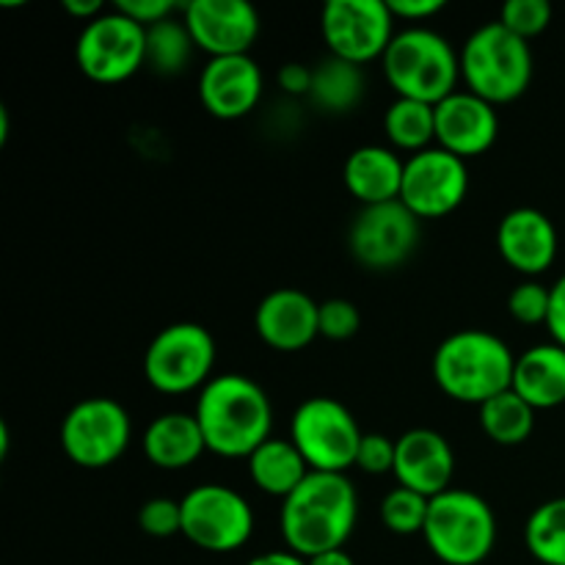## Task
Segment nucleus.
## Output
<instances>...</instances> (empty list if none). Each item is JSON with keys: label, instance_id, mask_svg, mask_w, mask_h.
Returning <instances> with one entry per match:
<instances>
[{"label": "nucleus", "instance_id": "nucleus-27", "mask_svg": "<svg viewBox=\"0 0 565 565\" xmlns=\"http://www.w3.org/2000/svg\"><path fill=\"white\" fill-rule=\"evenodd\" d=\"M480 428L494 445L519 447L533 436L535 408L508 390L480 406Z\"/></svg>", "mask_w": 565, "mask_h": 565}, {"label": "nucleus", "instance_id": "nucleus-8", "mask_svg": "<svg viewBox=\"0 0 565 565\" xmlns=\"http://www.w3.org/2000/svg\"><path fill=\"white\" fill-rule=\"evenodd\" d=\"M362 439L364 434L351 408L334 397H309L292 414L290 441L312 472L345 475L356 467Z\"/></svg>", "mask_w": 565, "mask_h": 565}, {"label": "nucleus", "instance_id": "nucleus-37", "mask_svg": "<svg viewBox=\"0 0 565 565\" xmlns=\"http://www.w3.org/2000/svg\"><path fill=\"white\" fill-rule=\"evenodd\" d=\"M276 81H279L281 92L290 94V97H309V92H312V66L290 61V64L281 66Z\"/></svg>", "mask_w": 565, "mask_h": 565}, {"label": "nucleus", "instance_id": "nucleus-36", "mask_svg": "<svg viewBox=\"0 0 565 565\" xmlns=\"http://www.w3.org/2000/svg\"><path fill=\"white\" fill-rule=\"evenodd\" d=\"M116 9H119L121 14L130 17V20H136L138 25L152 28L158 25V22L174 17L180 3H177V0H119Z\"/></svg>", "mask_w": 565, "mask_h": 565}, {"label": "nucleus", "instance_id": "nucleus-16", "mask_svg": "<svg viewBox=\"0 0 565 565\" xmlns=\"http://www.w3.org/2000/svg\"><path fill=\"white\" fill-rule=\"evenodd\" d=\"M199 99L215 119H243L263 99V70L252 55L210 58L199 75Z\"/></svg>", "mask_w": 565, "mask_h": 565}, {"label": "nucleus", "instance_id": "nucleus-26", "mask_svg": "<svg viewBox=\"0 0 565 565\" xmlns=\"http://www.w3.org/2000/svg\"><path fill=\"white\" fill-rule=\"evenodd\" d=\"M384 132L397 152H425L436 141V105L397 97L384 114Z\"/></svg>", "mask_w": 565, "mask_h": 565}, {"label": "nucleus", "instance_id": "nucleus-39", "mask_svg": "<svg viewBox=\"0 0 565 565\" xmlns=\"http://www.w3.org/2000/svg\"><path fill=\"white\" fill-rule=\"evenodd\" d=\"M546 329H550L552 342L565 348V274L552 285V303L550 318H546Z\"/></svg>", "mask_w": 565, "mask_h": 565}, {"label": "nucleus", "instance_id": "nucleus-7", "mask_svg": "<svg viewBox=\"0 0 565 565\" xmlns=\"http://www.w3.org/2000/svg\"><path fill=\"white\" fill-rule=\"evenodd\" d=\"M215 367V340L202 323H171L152 337L143 353V379L163 395L202 392Z\"/></svg>", "mask_w": 565, "mask_h": 565}, {"label": "nucleus", "instance_id": "nucleus-15", "mask_svg": "<svg viewBox=\"0 0 565 565\" xmlns=\"http://www.w3.org/2000/svg\"><path fill=\"white\" fill-rule=\"evenodd\" d=\"M182 20L210 58L248 55L263 28L259 11L248 0H191L182 6Z\"/></svg>", "mask_w": 565, "mask_h": 565}, {"label": "nucleus", "instance_id": "nucleus-35", "mask_svg": "<svg viewBox=\"0 0 565 565\" xmlns=\"http://www.w3.org/2000/svg\"><path fill=\"white\" fill-rule=\"evenodd\" d=\"M395 439L384 434H364L362 445H359L356 467L367 475H386L395 469Z\"/></svg>", "mask_w": 565, "mask_h": 565}, {"label": "nucleus", "instance_id": "nucleus-31", "mask_svg": "<svg viewBox=\"0 0 565 565\" xmlns=\"http://www.w3.org/2000/svg\"><path fill=\"white\" fill-rule=\"evenodd\" d=\"M497 22H502L508 31L530 42L550 28L552 6L550 0H508Z\"/></svg>", "mask_w": 565, "mask_h": 565}, {"label": "nucleus", "instance_id": "nucleus-6", "mask_svg": "<svg viewBox=\"0 0 565 565\" xmlns=\"http://www.w3.org/2000/svg\"><path fill=\"white\" fill-rule=\"evenodd\" d=\"M423 539L445 565H480L494 552L497 516L475 491L447 489L430 500Z\"/></svg>", "mask_w": 565, "mask_h": 565}, {"label": "nucleus", "instance_id": "nucleus-32", "mask_svg": "<svg viewBox=\"0 0 565 565\" xmlns=\"http://www.w3.org/2000/svg\"><path fill=\"white\" fill-rule=\"evenodd\" d=\"M550 303L552 287L541 285V281L535 279H527L511 290V296H508V312H511L513 320H519L522 326H546Z\"/></svg>", "mask_w": 565, "mask_h": 565}, {"label": "nucleus", "instance_id": "nucleus-9", "mask_svg": "<svg viewBox=\"0 0 565 565\" xmlns=\"http://www.w3.org/2000/svg\"><path fill=\"white\" fill-rule=\"evenodd\" d=\"M130 436V414L114 397H86L61 423V447L81 469L114 467L125 456Z\"/></svg>", "mask_w": 565, "mask_h": 565}, {"label": "nucleus", "instance_id": "nucleus-43", "mask_svg": "<svg viewBox=\"0 0 565 565\" xmlns=\"http://www.w3.org/2000/svg\"><path fill=\"white\" fill-rule=\"evenodd\" d=\"M9 445H11V436H9V423L0 419V461L9 456Z\"/></svg>", "mask_w": 565, "mask_h": 565}, {"label": "nucleus", "instance_id": "nucleus-25", "mask_svg": "<svg viewBox=\"0 0 565 565\" xmlns=\"http://www.w3.org/2000/svg\"><path fill=\"white\" fill-rule=\"evenodd\" d=\"M364 97L362 66L329 55L312 66V92L309 99L326 114H351Z\"/></svg>", "mask_w": 565, "mask_h": 565}, {"label": "nucleus", "instance_id": "nucleus-22", "mask_svg": "<svg viewBox=\"0 0 565 565\" xmlns=\"http://www.w3.org/2000/svg\"><path fill=\"white\" fill-rule=\"evenodd\" d=\"M513 392L535 412L557 408L565 403V348L557 342H541L516 356Z\"/></svg>", "mask_w": 565, "mask_h": 565}, {"label": "nucleus", "instance_id": "nucleus-19", "mask_svg": "<svg viewBox=\"0 0 565 565\" xmlns=\"http://www.w3.org/2000/svg\"><path fill=\"white\" fill-rule=\"evenodd\" d=\"M397 486L412 489L417 494L434 497L445 494L456 475V452L450 441L434 428H414L397 439L395 469Z\"/></svg>", "mask_w": 565, "mask_h": 565}, {"label": "nucleus", "instance_id": "nucleus-29", "mask_svg": "<svg viewBox=\"0 0 565 565\" xmlns=\"http://www.w3.org/2000/svg\"><path fill=\"white\" fill-rule=\"evenodd\" d=\"M524 544L539 563L565 565V497H555L530 513Z\"/></svg>", "mask_w": 565, "mask_h": 565}, {"label": "nucleus", "instance_id": "nucleus-14", "mask_svg": "<svg viewBox=\"0 0 565 565\" xmlns=\"http://www.w3.org/2000/svg\"><path fill=\"white\" fill-rule=\"evenodd\" d=\"M469 193L467 160L447 152L441 147H430L425 152L412 154L403 171L401 202L425 218H445L463 204Z\"/></svg>", "mask_w": 565, "mask_h": 565}, {"label": "nucleus", "instance_id": "nucleus-24", "mask_svg": "<svg viewBox=\"0 0 565 565\" xmlns=\"http://www.w3.org/2000/svg\"><path fill=\"white\" fill-rule=\"evenodd\" d=\"M309 472H312L309 463L303 461L298 447L287 439L270 436L265 445H259L248 456V478H252V483L265 494L279 497V500H287L307 480Z\"/></svg>", "mask_w": 565, "mask_h": 565}, {"label": "nucleus", "instance_id": "nucleus-11", "mask_svg": "<svg viewBox=\"0 0 565 565\" xmlns=\"http://www.w3.org/2000/svg\"><path fill=\"white\" fill-rule=\"evenodd\" d=\"M182 505V535L204 552H235L254 533V511L241 491L202 483L188 491Z\"/></svg>", "mask_w": 565, "mask_h": 565}, {"label": "nucleus", "instance_id": "nucleus-5", "mask_svg": "<svg viewBox=\"0 0 565 565\" xmlns=\"http://www.w3.org/2000/svg\"><path fill=\"white\" fill-rule=\"evenodd\" d=\"M461 81L467 92L491 105H508L522 97L533 83L530 42L508 31L502 22H486L461 50Z\"/></svg>", "mask_w": 565, "mask_h": 565}, {"label": "nucleus", "instance_id": "nucleus-33", "mask_svg": "<svg viewBox=\"0 0 565 565\" xmlns=\"http://www.w3.org/2000/svg\"><path fill=\"white\" fill-rule=\"evenodd\" d=\"M138 527L149 535V539H171V535H182V505L180 500H169V497H152L138 511Z\"/></svg>", "mask_w": 565, "mask_h": 565}, {"label": "nucleus", "instance_id": "nucleus-44", "mask_svg": "<svg viewBox=\"0 0 565 565\" xmlns=\"http://www.w3.org/2000/svg\"><path fill=\"white\" fill-rule=\"evenodd\" d=\"M9 130H11V121H9V110L0 105V147L6 143V138H9Z\"/></svg>", "mask_w": 565, "mask_h": 565}, {"label": "nucleus", "instance_id": "nucleus-41", "mask_svg": "<svg viewBox=\"0 0 565 565\" xmlns=\"http://www.w3.org/2000/svg\"><path fill=\"white\" fill-rule=\"evenodd\" d=\"M246 565H309V563H307V557L285 550V552H265V555L252 557Z\"/></svg>", "mask_w": 565, "mask_h": 565}, {"label": "nucleus", "instance_id": "nucleus-23", "mask_svg": "<svg viewBox=\"0 0 565 565\" xmlns=\"http://www.w3.org/2000/svg\"><path fill=\"white\" fill-rule=\"evenodd\" d=\"M141 447L147 461L166 472L188 469L199 461L202 452H207L196 417L185 412H169L154 417L143 430Z\"/></svg>", "mask_w": 565, "mask_h": 565}, {"label": "nucleus", "instance_id": "nucleus-42", "mask_svg": "<svg viewBox=\"0 0 565 565\" xmlns=\"http://www.w3.org/2000/svg\"><path fill=\"white\" fill-rule=\"evenodd\" d=\"M309 565H356L353 557L348 555L345 550H334V552H323V555H315L307 561Z\"/></svg>", "mask_w": 565, "mask_h": 565}, {"label": "nucleus", "instance_id": "nucleus-28", "mask_svg": "<svg viewBox=\"0 0 565 565\" xmlns=\"http://www.w3.org/2000/svg\"><path fill=\"white\" fill-rule=\"evenodd\" d=\"M193 50H196V42H193L185 20L169 17V20L147 28V66L158 75L171 77L185 72L193 58Z\"/></svg>", "mask_w": 565, "mask_h": 565}, {"label": "nucleus", "instance_id": "nucleus-10", "mask_svg": "<svg viewBox=\"0 0 565 565\" xmlns=\"http://www.w3.org/2000/svg\"><path fill=\"white\" fill-rule=\"evenodd\" d=\"M77 70L94 83H121L147 66V28L119 9L83 25L75 44Z\"/></svg>", "mask_w": 565, "mask_h": 565}, {"label": "nucleus", "instance_id": "nucleus-17", "mask_svg": "<svg viewBox=\"0 0 565 565\" xmlns=\"http://www.w3.org/2000/svg\"><path fill=\"white\" fill-rule=\"evenodd\" d=\"M497 136H500L497 105L486 103L478 94L458 88L436 105V141L461 160L489 152Z\"/></svg>", "mask_w": 565, "mask_h": 565}, {"label": "nucleus", "instance_id": "nucleus-13", "mask_svg": "<svg viewBox=\"0 0 565 565\" xmlns=\"http://www.w3.org/2000/svg\"><path fill=\"white\" fill-rule=\"evenodd\" d=\"M419 237V218L397 199L359 210L348 232V248L367 270H392L417 252Z\"/></svg>", "mask_w": 565, "mask_h": 565}, {"label": "nucleus", "instance_id": "nucleus-30", "mask_svg": "<svg viewBox=\"0 0 565 565\" xmlns=\"http://www.w3.org/2000/svg\"><path fill=\"white\" fill-rule=\"evenodd\" d=\"M428 497L397 486L381 502V522L395 535H423L425 522H428Z\"/></svg>", "mask_w": 565, "mask_h": 565}, {"label": "nucleus", "instance_id": "nucleus-20", "mask_svg": "<svg viewBox=\"0 0 565 565\" xmlns=\"http://www.w3.org/2000/svg\"><path fill=\"white\" fill-rule=\"evenodd\" d=\"M557 230L546 213L535 207H516L502 215L497 226V252L524 276H541L557 259Z\"/></svg>", "mask_w": 565, "mask_h": 565}, {"label": "nucleus", "instance_id": "nucleus-1", "mask_svg": "<svg viewBox=\"0 0 565 565\" xmlns=\"http://www.w3.org/2000/svg\"><path fill=\"white\" fill-rule=\"evenodd\" d=\"M359 497L345 475L309 472L281 505L279 527L287 550L301 557L345 550L356 530Z\"/></svg>", "mask_w": 565, "mask_h": 565}, {"label": "nucleus", "instance_id": "nucleus-4", "mask_svg": "<svg viewBox=\"0 0 565 565\" xmlns=\"http://www.w3.org/2000/svg\"><path fill=\"white\" fill-rule=\"evenodd\" d=\"M381 64L397 97L417 103L439 105L458 92L461 81V53H456L450 39L423 25L397 31Z\"/></svg>", "mask_w": 565, "mask_h": 565}, {"label": "nucleus", "instance_id": "nucleus-2", "mask_svg": "<svg viewBox=\"0 0 565 565\" xmlns=\"http://www.w3.org/2000/svg\"><path fill=\"white\" fill-rule=\"evenodd\" d=\"M199 428L210 452L221 458H248L274 430V406L263 386L241 373H221L199 392Z\"/></svg>", "mask_w": 565, "mask_h": 565}, {"label": "nucleus", "instance_id": "nucleus-21", "mask_svg": "<svg viewBox=\"0 0 565 565\" xmlns=\"http://www.w3.org/2000/svg\"><path fill=\"white\" fill-rule=\"evenodd\" d=\"M403 171H406V160L395 149L367 143L348 154L345 166H342V182H345L348 193L362 202V207H370V204H386L401 199Z\"/></svg>", "mask_w": 565, "mask_h": 565}, {"label": "nucleus", "instance_id": "nucleus-3", "mask_svg": "<svg viewBox=\"0 0 565 565\" xmlns=\"http://www.w3.org/2000/svg\"><path fill=\"white\" fill-rule=\"evenodd\" d=\"M516 356L502 337L463 329L445 337L434 353V381L447 397L483 406L513 386Z\"/></svg>", "mask_w": 565, "mask_h": 565}, {"label": "nucleus", "instance_id": "nucleus-38", "mask_svg": "<svg viewBox=\"0 0 565 565\" xmlns=\"http://www.w3.org/2000/svg\"><path fill=\"white\" fill-rule=\"evenodd\" d=\"M390 9L395 20L425 22L445 11V0H390Z\"/></svg>", "mask_w": 565, "mask_h": 565}, {"label": "nucleus", "instance_id": "nucleus-40", "mask_svg": "<svg viewBox=\"0 0 565 565\" xmlns=\"http://www.w3.org/2000/svg\"><path fill=\"white\" fill-rule=\"evenodd\" d=\"M61 9L66 11L70 17H75V20H83L88 25L92 20H97L99 14H105V6L99 3V0H64L61 3Z\"/></svg>", "mask_w": 565, "mask_h": 565}, {"label": "nucleus", "instance_id": "nucleus-12", "mask_svg": "<svg viewBox=\"0 0 565 565\" xmlns=\"http://www.w3.org/2000/svg\"><path fill=\"white\" fill-rule=\"evenodd\" d=\"M320 33L334 58L364 66L384 58L395 39V14L386 0H329L320 11Z\"/></svg>", "mask_w": 565, "mask_h": 565}, {"label": "nucleus", "instance_id": "nucleus-34", "mask_svg": "<svg viewBox=\"0 0 565 565\" xmlns=\"http://www.w3.org/2000/svg\"><path fill=\"white\" fill-rule=\"evenodd\" d=\"M362 329V315L359 307L348 298H329L320 303V337L331 342L353 340Z\"/></svg>", "mask_w": 565, "mask_h": 565}, {"label": "nucleus", "instance_id": "nucleus-18", "mask_svg": "<svg viewBox=\"0 0 565 565\" xmlns=\"http://www.w3.org/2000/svg\"><path fill=\"white\" fill-rule=\"evenodd\" d=\"M254 331L274 351H303L320 337V303L296 287H279L257 303Z\"/></svg>", "mask_w": 565, "mask_h": 565}]
</instances>
